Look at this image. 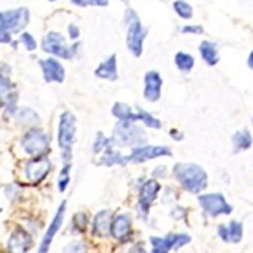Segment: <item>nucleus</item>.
Here are the masks:
<instances>
[{
  "label": "nucleus",
  "instance_id": "16",
  "mask_svg": "<svg viewBox=\"0 0 253 253\" xmlns=\"http://www.w3.org/2000/svg\"><path fill=\"white\" fill-rule=\"evenodd\" d=\"M159 189H160V185L155 180L147 181L142 186L141 193H140V204L145 212H148L150 204L156 199Z\"/></svg>",
  "mask_w": 253,
  "mask_h": 253
},
{
  "label": "nucleus",
  "instance_id": "12",
  "mask_svg": "<svg viewBox=\"0 0 253 253\" xmlns=\"http://www.w3.org/2000/svg\"><path fill=\"white\" fill-rule=\"evenodd\" d=\"M162 79L155 71H150L145 76L144 96L149 101H156L161 96Z\"/></svg>",
  "mask_w": 253,
  "mask_h": 253
},
{
  "label": "nucleus",
  "instance_id": "9",
  "mask_svg": "<svg viewBox=\"0 0 253 253\" xmlns=\"http://www.w3.org/2000/svg\"><path fill=\"white\" fill-rule=\"evenodd\" d=\"M65 212H66V203L63 202L62 205L59 207V209L57 211V214L55 215V218L52 221L49 229L46 232L45 237L43 238V241H42V243H41L38 253H48L51 243L54 239V236L56 235L59 228L62 225L63 219H64V216H65Z\"/></svg>",
  "mask_w": 253,
  "mask_h": 253
},
{
  "label": "nucleus",
  "instance_id": "24",
  "mask_svg": "<svg viewBox=\"0 0 253 253\" xmlns=\"http://www.w3.org/2000/svg\"><path fill=\"white\" fill-rule=\"evenodd\" d=\"M228 241L238 243L243 236L242 225L237 222H231L230 226L227 228Z\"/></svg>",
  "mask_w": 253,
  "mask_h": 253
},
{
  "label": "nucleus",
  "instance_id": "3",
  "mask_svg": "<svg viewBox=\"0 0 253 253\" xmlns=\"http://www.w3.org/2000/svg\"><path fill=\"white\" fill-rule=\"evenodd\" d=\"M75 135V119L69 113H66L61 117L60 126H59V146L63 150L64 158L70 159L71 145L73 143Z\"/></svg>",
  "mask_w": 253,
  "mask_h": 253
},
{
  "label": "nucleus",
  "instance_id": "14",
  "mask_svg": "<svg viewBox=\"0 0 253 253\" xmlns=\"http://www.w3.org/2000/svg\"><path fill=\"white\" fill-rule=\"evenodd\" d=\"M32 243L31 237L23 230L14 231L8 241L10 253H27Z\"/></svg>",
  "mask_w": 253,
  "mask_h": 253
},
{
  "label": "nucleus",
  "instance_id": "31",
  "mask_svg": "<svg viewBox=\"0 0 253 253\" xmlns=\"http://www.w3.org/2000/svg\"><path fill=\"white\" fill-rule=\"evenodd\" d=\"M22 40L24 41V44L26 45L28 50H34L36 49V42L33 39V37L29 34H24L22 36Z\"/></svg>",
  "mask_w": 253,
  "mask_h": 253
},
{
  "label": "nucleus",
  "instance_id": "18",
  "mask_svg": "<svg viewBox=\"0 0 253 253\" xmlns=\"http://www.w3.org/2000/svg\"><path fill=\"white\" fill-rule=\"evenodd\" d=\"M216 44L211 43V42H203L200 46V51L203 59L207 62V64L210 66H215L219 62L218 51L216 49Z\"/></svg>",
  "mask_w": 253,
  "mask_h": 253
},
{
  "label": "nucleus",
  "instance_id": "11",
  "mask_svg": "<svg viewBox=\"0 0 253 253\" xmlns=\"http://www.w3.org/2000/svg\"><path fill=\"white\" fill-rule=\"evenodd\" d=\"M171 151L167 148V147H160V146H147L143 148H135L131 156L129 157L130 160L134 162H144L149 159L157 158L160 156H171Z\"/></svg>",
  "mask_w": 253,
  "mask_h": 253
},
{
  "label": "nucleus",
  "instance_id": "30",
  "mask_svg": "<svg viewBox=\"0 0 253 253\" xmlns=\"http://www.w3.org/2000/svg\"><path fill=\"white\" fill-rule=\"evenodd\" d=\"M63 253H86V251H85V247H84L83 244H81L79 242H74V243L67 245L64 248Z\"/></svg>",
  "mask_w": 253,
  "mask_h": 253
},
{
  "label": "nucleus",
  "instance_id": "19",
  "mask_svg": "<svg viewBox=\"0 0 253 253\" xmlns=\"http://www.w3.org/2000/svg\"><path fill=\"white\" fill-rule=\"evenodd\" d=\"M131 227V222L126 216H119L112 224L111 231L112 234L117 239L124 238L129 233Z\"/></svg>",
  "mask_w": 253,
  "mask_h": 253
},
{
  "label": "nucleus",
  "instance_id": "5",
  "mask_svg": "<svg viewBox=\"0 0 253 253\" xmlns=\"http://www.w3.org/2000/svg\"><path fill=\"white\" fill-rule=\"evenodd\" d=\"M199 201L206 212L213 217L221 214L229 215L232 212V208L227 204L225 198L220 194L205 195L200 197Z\"/></svg>",
  "mask_w": 253,
  "mask_h": 253
},
{
  "label": "nucleus",
  "instance_id": "25",
  "mask_svg": "<svg viewBox=\"0 0 253 253\" xmlns=\"http://www.w3.org/2000/svg\"><path fill=\"white\" fill-rule=\"evenodd\" d=\"M173 7L180 17L184 19H189L193 17V7L188 3L182 1V0H177V1H175Z\"/></svg>",
  "mask_w": 253,
  "mask_h": 253
},
{
  "label": "nucleus",
  "instance_id": "8",
  "mask_svg": "<svg viewBox=\"0 0 253 253\" xmlns=\"http://www.w3.org/2000/svg\"><path fill=\"white\" fill-rule=\"evenodd\" d=\"M189 241H191V238L187 235H171L163 239L151 237L153 245L152 253H168L170 249L179 248Z\"/></svg>",
  "mask_w": 253,
  "mask_h": 253
},
{
  "label": "nucleus",
  "instance_id": "17",
  "mask_svg": "<svg viewBox=\"0 0 253 253\" xmlns=\"http://www.w3.org/2000/svg\"><path fill=\"white\" fill-rule=\"evenodd\" d=\"M96 76L103 78V79H109V80H116L118 78V72H117V60L116 56H111L107 61L99 65L97 70L95 71Z\"/></svg>",
  "mask_w": 253,
  "mask_h": 253
},
{
  "label": "nucleus",
  "instance_id": "7",
  "mask_svg": "<svg viewBox=\"0 0 253 253\" xmlns=\"http://www.w3.org/2000/svg\"><path fill=\"white\" fill-rule=\"evenodd\" d=\"M23 146L29 154L38 157L47 152L49 142L45 135L39 132H31L25 137Z\"/></svg>",
  "mask_w": 253,
  "mask_h": 253
},
{
  "label": "nucleus",
  "instance_id": "27",
  "mask_svg": "<svg viewBox=\"0 0 253 253\" xmlns=\"http://www.w3.org/2000/svg\"><path fill=\"white\" fill-rule=\"evenodd\" d=\"M69 169H70V165L65 166L63 168V170L61 171V174L59 176L58 185L61 192H64L69 183Z\"/></svg>",
  "mask_w": 253,
  "mask_h": 253
},
{
  "label": "nucleus",
  "instance_id": "20",
  "mask_svg": "<svg viewBox=\"0 0 253 253\" xmlns=\"http://www.w3.org/2000/svg\"><path fill=\"white\" fill-rule=\"evenodd\" d=\"M113 114H114V116L119 118L121 120V122L133 123L134 121L140 120L139 113L134 114L129 105L121 103V102H118L115 104V107L113 109Z\"/></svg>",
  "mask_w": 253,
  "mask_h": 253
},
{
  "label": "nucleus",
  "instance_id": "1",
  "mask_svg": "<svg viewBox=\"0 0 253 253\" xmlns=\"http://www.w3.org/2000/svg\"><path fill=\"white\" fill-rule=\"evenodd\" d=\"M174 174L188 192L198 194L207 187V174L203 168L197 164H176Z\"/></svg>",
  "mask_w": 253,
  "mask_h": 253
},
{
  "label": "nucleus",
  "instance_id": "2",
  "mask_svg": "<svg viewBox=\"0 0 253 253\" xmlns=\"http://www.w3.org/2000/svg\"><path fill=\"white\" fill-rule=\"evenodd\" d=\"M126 20L129 25L126 45L134 56L140 57L143 51V41L147 36V31L142 27L137 13L132 9L126 11Z\"/></svg>",
  "mask_w": 253,
  "mask_h": 253
},
{
  "label": "nucleus",
  "instance_id": "29",
  "mask_svg": "<svg viewBox=\"0 0 253 253\" xmlns=\"http://www.w3.org/2000/svg\"><path fill=\"white\" fill-rule=\"evenodd\" d=\"M72 2L81 6H85V5L105 6L108 5L109 0H72Z\"/></svg>",
  "mask_w": 253,
  "mask_h": 253
},
{
  "label": "nucleus",
  "instance_id": "26",
  "mask_svg": "<svg viewBox=\"0 0 253 253\" xmlns=\"http://www.w3.org/2000/svg\"><path fill=\"white\" fill-rule=\"evenodd\" d=\"M138 111H139V115H140V120L143 121L146 126H150V128H154V129L160 128L161 124L157 119L153 118L150 114L141 110L140 108H138Z\"/></svg>",
  "mask_w": 253,
  "mask_h": 253
},
{
  "label": "nucleus",
  "instance_id": "32",
  "mask_svg": "<svg viewBox=\"0 0 253 253\" xmlns=\"http://www.w3.org/2000/svg\"><path fill=\"white\" fill-rule=\"evenodd\" d=\"M181 33L183 34H196V35H201L204 33V29L201 26H185L182 30Z\"/></svg>",
  "mask_w": 253,
  "mask_h": 253
},
{
  "label": "nucleus",
  "instance_id": "23",
  "mask_svg": "<svg viewBox=\"0 0 253 253\" xmlns=\"http://www.w3.org/2000/svg\"><path fill=\"white\" fill-rule=\"evenodd\" d=\"M175 64L181 71H189L195 66V59L191 55L179 52L175 56Z\"/></svg>",
  "mask_w": 253,
  "mask_h": 253
},
{
  "label": "nucleus",
  "instance_id": "37",
  "mask_svg": "<svg viewBox=\"0 0 253 253\" xmlns=\"http://www.w3.org/2000/svg\"><path fill=\"white\" fill-rule=\"evenodd\" d=\"M50 1H52V2H53V1H55V0H50Z\"/></svg>",
  "mask_w": 253,
  "mask_h": 253
},
{
  "label": "nucleus",
  "instance_id": "35",
  "mask_svg": "<svg viewBox=\"0 0 253 253\" xmlns=\"http://www.w3.org/2000/svg\"><path fill=\"white\" fill-rule=\"evenodd\" d=\"M248 65L251 69H253V52L250 54L249 59H248Z\"/></svg>",
  "mask_w": 253,
  "mask_h": 253
},
{
  "label": "nucleus",
  "instance_id": "15",
  "mask_svg": "<svg viewBox=\"0 0 253 253\" xmlns=\"http://www.w3.org/2000/svg\"><path fill=\"white\" fill-rule=\"evenodd\" d=\"M42 69H43L44 76L47 81L62 82L64 80L65 71L60 65V63L54 59H48L41 62Z\"/></svg>",
  "mask_w": 253,
  "mask_h": 253
},
{
  "label": "nucleus",
  "instance_id": "10",
  "mask_svg": "<svg viewBox=\"0 0 253 253\" xmlns=\"http://www.w3.org/2000/svg\"><path fill=\"white\" fill-rule=\"evenodd\" d=\"M43 49L58 57L68 59L72 56L71 51L65 46V39L60 34L51 33L43 41Z\"/></svg>",
  "mask_w": 253,
  "mask_h": 253
},
{
  "label": "nucleus",
  "instance_id": "21",
  "mask_svg": "<svg viewBox=\"0 0 253 253\" xmlns=\"http://www.w3.org/2000/svg\"><path fill=\"white\" fill-rule=\"evenodd\" d=\"M111 230V214L108 211H102L98 213L94 221V231L95 233L104 236L109 233Z\"/></svg>",
  "mask_w": 253,
  "mask_h": 253
},
{
  "label": "nucleus",
  "instance_id": "28",
  "mask_svg": "<svg viewBox=\"0 0 253 253\" xmlns=\"http://www.w3.org/2000/svg\"><path fill=\"white\" fill-rule=\"evenodd\" d=\"M10 91V84L8 80L2 76H0V100L3 101L8 96Z\"/></svg>",
  "mask_w": 253,
  "mask_h": 253
},
{
  "label": "nucleus",
  "instance_id": "4",
  "mask_svg": "<svg viewBox=\"0 0 253 253\" xmlns=\"http://www.w3.org/2000/svg\"><path fill=\"white\" fill-rule=\"evenodd\" d=\"M114 136L116 141L124 146L141 144L145 140L143 130L129 122L119 123L115 128Z\"/></svg>",
  "mask_w": 253,
  "mask_h": 253
},
{
  "label": "nucleus",
  "instance_id": "34",
  "mask_svg": "<svg viewBox=\"0 0 253 253\" xmlns=\"http://www.w3.org/2000/svg\"><path fill=\"white\" fill-rule=\"evenodd\" d=\"M69 33H70V36L72 39H76L79 36V31L75 26H71L69 28Z\"/></svg>",
  "mask_w": 253,
  "mask_h": 253
},
{
  "label": "nucleus",
  "instance_id": "22",
  "mask_svg": "<svg viewBox=\"0 0 253 253\" xmlns=\"http://www.w3.org/2000/svg\"><path fill=\"white\" fill-rule=\"evenodd\" d=\"M233 143H234V147L236 148V151L245 150V149H248L251 146L252 137L247 130H244L242 132H237L233 137Z\"/></svg>",
  "mask_w": 253,
  "mask_h": 253
},
{
  "label": "nucleus",
  "instance_id": "6",
  "mask_svg": "<svg viewBox=\"0 0 253 253\" xmlns=\"http://www.w3.org/2000/svg\"><path fill=\"white\" fill-rule=\"evenodd\" d=\"M28 12L25 9L0 13V29L5 32H17L26 25Z\"/></svg>",
  "mask_w": 253,
  "mask_h": 253
},
{
  "label": "nucleus",
  "instance_id": "13",
  "mask_svg": "<svg viewBox=\"0 0 253 253\" xmlns=\"http://www.w3.org/2000/svg\"><path fill=\"white\" fill-rule=\"evenodd\" d=\"M50 169V162L46 158H37L30 162L26 168L29 180L38 182L43 179Z\"/></svg>",
  "mask_w": 253,
  "mask_h": 253
},
{
  "label": "nucleus",
  "instance_id": "33",
  "mask_svg": "<svg viewBox=\"0 0 253 253\" xmlns=\"http://www.w3.org/2000/svg\"><path fill=\"white\" fill-rule=\"evenodd\" d=\"M9 41H10L9 34H7V32L0 29V42H2V43H8Z\"/></svg>",
  "mask_w": 253,
  "mask_h": 253
},
{
  "label": "nucleus",
  "instance_id": "36",
  "mask_svg": "<svg viewBox=\"0 0 253 253\" xmlns=\"http://www.w3.org/2000/svg\"><path fill=\"white\" fill-rule=\"evenodd\" d=\"M131 253H147V252L141 248H135Z\"/></svg>",
  "mask_w": 253,
  "mask_h": 253
}]
</instances>
